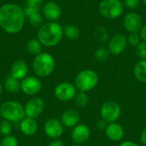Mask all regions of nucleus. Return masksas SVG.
Returning a JSON list of instances; mask_svg holds the SVG:
<instances>
[{
	"label": "nucleus",
	"mask_w": 146,
	"mask_h": 146,
	"mask_svg": "<svg viewBox=\"0 0 146 146\" xmlns=\"http://www.w3.org/2000/svg\"><path fill=\"white\" fill-rule=\"evenodd\" d=\"M26 16L23 8L15 3H6L0 7V27L6 33H20L25 23Z\"/></svg>",
	"instance_id": "f257e3e1"
},
{
	"label": "nucleus",
	"mask_w": 146,
	"mask_h": 146,
	"mask_svg": "<svg viewBox=\"0 0 146 146\" xmlns=\"http://www.w3.org/2000/svg\"><path fill=\"white\" fill-rule=\"evenodd\" d=\"M63 36V28L56 21H50L39 27L37 38L44 46L53 47L60 43Z\"/></svg>",
	"instance_id": "f03ea898"
},
{
	"label": "nucleus",
	"mask_w": 146,
	"mask_h": 146,
	"mask_svg": "<svg viewBox=\"0 0 146 146\" xmlns=\"http://www.w3.org/2000/svg\"><path fill=\"white\" fill-rule=\"evenodd\" d=\"M56 67V62L54 57L47 52H41L35 56L33 62V68L35 74L38 77L50 76Z\"/></svg>",
	"instance_id": "7ed1b4c3"
},
{
	"label": "nucleus",
	"mask_w": 146,
	"mask_h": 146,
	"mask_svg": "<svg viewBox=\"0 0 146 146\" xmlns=\"http://www.w3.org/2000/svg\"><path fill=\"white\" fill-rule=\"evenodd\" d=\"M0 115L10 122H20L26 117L24 106L17 101H5L0 105Z\"/></svg>",
	"instance_id": "20e7f679"
},
{
	"label": "nucleus",
	"mask_w": 146,
	"mask_h": 146,
	"mask_svg": "<svg viewBox=\"0 0 146 146\" xmlns=\"http://www.w3.org/2000/svg\"><path fill=\"white\" fill-rule=\"evenodd\" d=\"M98 83V74L92 69H84L75 77L74 86L80 92H86L94 89Z\"/></svg>",
	"instance_id": "39448f33"
},
{
	"label": "nucleus",
	"mask_w": 146,
	"mask_h": 146,
	"mask_svg": "<svg viewBox=\"0 0 146 146\" xmlns=\"http://www.w3.org/2000/svg\"><path fill=\"white\" fill-rule=\"evenodd\" d=\"M98 9L104 17L115 19L122 15L124 6L121 0H102L99 3Z\"/></svg>",
	"instance_id": "423d86ee"
},
{
	"label": "nucleus",
	"mask_w": 146,
	"mask_h": 146,
	"mask_svg": "<svg viewBox=\"0 0 146 146\" xmlns=\"http://www.w3.org/2000/svg\"><path fill=\"white\" fill-rule=\"evenodd\" d=\"M121 114V109L120 104L112 100L104 103L100 110L101 118L105 120L108 123L115 122L120 118Z\"/></svg>",
	"instance_id": "0eeeda50"
},
{
	"label": "nucleus",
	"mask_w": 146,
	"mask_h": 146,
	"mask_svg": "<svg viewBox=\"0 0 146 146\" xmlns=\"http://www.w3.org/2000/svg\"><path fill=\"white\" fill-rule=\"evenodd\" d=\"M76 87L70 82L59 83L54 90L55 97L62 102H69L76 95Z\"/></svg>",
	"instance_id": "6e6552de"
},
{
	"label": "nucleus",
	"mask_w": 146,
	"mask_h": 146,
	"mask_svg": "<svg viewBox=\"0 0 146 146\" xmlns=\"http://www.w3.org/2000/svg\"><path fill=\"white\" fill-rule=\"evenodd\" d=\"M44 101L39 97H33L30 98L24 105L25 115L30 118L38 117L44 110Z\"/></svg>",
	"instance_id": "1a4fd4ad"
},
{
	"label": "nucleus",
	"mask_w": 146,
	"mask_h": 146,
	"mask_svg": "<svg viewBox=\"0 0 146 146\" xmlns=\"http://www.w3.org/2000/svg\"><path fill=\"white\" fill-rule=\"evenodd\" d=\"M63 127L64 126L60 120L56 118H50L44 122V132L50 139H57L63 133Z\"/></svg>",
	"instance_id": "9d476101"
},
{
	"label": "nucleus",
	"mask_w": 146,
	"mask_h": 146,
	"mask_svg": "<svg viewBox=\"0 0 146 146\" xmlns=\"http://www.w3.org/2000/svg\"><path fill=\"white\" fill-rule=\"evenodd\" d=\"M42 89L41 80L34 76H27L21 82V90L28 96L38 94Z\"/></svg>",
	"instance_id": "9b49d317"
},
{
	"label": "nucleus",
	"mask_w": 146,
	"mask_h": 146,
	"mask_svg": "<svg viewBox=\"0 0 146 146\" xmlns=\"http://www.w3.org/2000/svg\"><path fill=\"white\" fill-rule=\"evenodd\" d=\"M91 136L90 128L86 124H78L73 127L71 138L76 145H83L87 142Z\"/></svg>",
	"instance_id": "f8f14e48"
},
{
	"label": "nucleus",
	"mask_w": 146,
	"mask_h": 146,
	"mask_svg": "<svg viewBox=\"0 0 146 146\" xmlns=\"http://www.w3.org/2000/svg\"><path fill=\"white\" fill-rule=\"evenodd\" d=\"M127 45V39L122 34H115L114 35L109 43V51L110 54L117 56L122 53Z\"/></svg>",
	"instance_id": "ddd939ff"
},
{
	"label": "nucleus",
	"mask_w": 146,
	"mask_h": 146,
	"mask_svg": "<svg viewBox=\"0 0 146 146\" xmlns=\"http://www.w3.org/2000/svg\"><path fill=\"white\" fill-rule=\"evenodd\" d=\"M123 25L125 29L130 33H138L143 27L141 16L137 13H128L124 17Z\"/></svg>",
	"instance_id": "4468645a"
},
{
	"label": "nucleus",
	"mask_w": 146,
	"mask_h": 146,
	"mask_svg": "<svg viewBox=\"0 0 146 146\" xmlns=\"http://www.w3.org/2000/svg\"><path fill=\"white\" fill-rule=\"evenodd\" d=\"M42 12L44 16L50 21H57L62 15V9L60 6L53 1H49L45 3L43 6Z\"/></svg>",
	"instance_id": "2eb2a0df"
},
{
	"label": "nucleus",
	"mask_w": 146,
	"mask_h": 146,
	"mask_svg": "<svg viewBox=\"0 0 146 146\" xmlns=\"http://www.w3.org/2000/svg\"><path fill=\"white\" fill-rule=\"evenodd\" d=\"M80 115L77 110L69 109L65 110L61 117V121L62 125L66 127L71 128L74 127L78 124H80Z\"/></svg>",
	"instance_id": "dca6fc26"
},
{
	"label": "nucleus",
	"mask_w": 146,
	"mask_h": 146,
	"mask_svg": "<svg viewBox=\"0 0 146 146\" xmlns=\"http://www.w3.org/2000/svg\"><path fill=\"white\" fill-rule=\"evenodd\" d=\"M104 131L106 137L113 142H118L124 137V129L121 125L116 121L109 123Z\"/></svg>",
	"instance_id": "f3484780"
},
{
	"label": "nucleus",
	"mask_w": 146,
	"mask_h": 146,
	"mask_svg": "<svg viewBox=\"0 0 146 146\" xmlns=\"http://www.w3.org/2000/svg\"><path fill=\"white\" fill-rule=\"evenodd\" d=\"M24 13L28 22L33 27H38L42 24V16L39 11V8H34L31 6H26L24 9Z\"/></svg>",
	"instance_id": "a211bd4d"
},
{
	"label": "nucleus",
	"mask_w": 146,
	"mask_h": 146,
	"mask_svg": "<svg viewBox=\"0 0 146 146\" xmlns=\"http://www.w3.org/2000/svg\"><path fill=\"white\" fill-rule=\"evenodd\" d=\"M20 129L24 135L33 136L37 133L38 125L35 119L26 116L20 121Z\"/></svg>",
	"instance_id": "6ab92c4d"
},
{
	"label": "nucleus",
	"mask_w": 146,
	"mask_h": 146,
	"mask_svg": "<svg viewBox=\"0 0 146 146\" xmlns=\"http://www.w3.org/2000/svg\"><path fill=\"white\" fill-rule=\"evenodd\" d=\"M28 73V67L25 61L17 60L15 61L10 68V75L17 80H23L27 77Z\"/></svg>",
	"instance_id": "aec40b11"
},
{
	"label": "nucleus",
	"mask_w": 146,
	"mask_h": 146,
	"mask_svg": "<svg viewBox=\"0 0 146 146\" xmlns=\"http://www.w3.org/2000/svg\"><path fill=\"white\" fill-rule=\"evenodd\" d=\"M3 88L8 93L15 94L21 90V82L19 80L15 79L12 75L9 74L4 80Z\"/></svg>",
	"instance_id": "412c9836"
},
{
	"label": "nucleus",
	"mask_w": 146,
	"mask_h": 146,
	"mask_svg": "<svg viewBox=\"0 0 146 146\" xmlns=\"http://www.w3.org/2000/svg\"><path fill=\"white\" fill-rule=\"evenodd\" d=\"M133 73L139 81L146 83V59H143L136 63Z\"/></svg>",
	"instance_id": "4be33fe9"
},
{
	"label": "nucleus",
	"mask_w": 146,
	"mask_h": 146,
	"mask_svg": "<svg viewBox=\"0 0 146 146\" xmlns=\"http://www.w3.org/2000/svg\"><path fill=\"white\" fill-rule=\"evenodd\" d=\"M27 50L30 55L38 56L41 53L42 50V44L37 38H31L27 43Z\"/></svg>",
	"instance_id": "5701e85b"
},
{
	"label": "nucleus",
	"mask_w": 146,
	"mask_h": 146,
	"mask_svg": "<svg viewBox=\"0 0 146 146\" xmlns=\"http://www.w3.org/2000/svg\"><path fill=\"white\" fill-rule=\"evenodd\" d=\"M63 35L69 40H76L80 36V30L74 24H67L63 28Z\"/></svg>",
	"instance_id": "b1692460"
},
{
	"label": "nucleus",
	"mask_w": 146,
	"mask_h": 146,
	"mask_svg": "<svg viewBox=\"0 0 146 146\" xmlns=\"http://www.w3.org/2000/svg\"><path fill=\"white\" fill-rule=\"evenodd\" d=\"M74 99V103L76 106L79 108H85L89 103L88 95L86 94V92H80L76 93Z\"/></svg>",
	"instance_id": "393cba45"
},
{
	"label": "nucleus",
	"mask_w": 146,
	"mask_h": 146,
	"mask_svg": "<svg viewBox=\"0 0 146 146\" xmlns=\"http://www.w3.org/2000/svg\"><path fill=\"white\" fill-rule=\"evenodd\" d=\"M12 132V124L10 121L3 120L0 122V133L3 136L10 135Z\"/></svg>",
	"instance_id": "a878e982"
},
{
	"label": "nucleus",
	"mask_w": 146,
	"mask_h": 146,
	"mask_svg": "<svg viewBox=\"0 0 146 146\" xmlns=\"http://www.w3.org/2000/svg\"><path fill=\"white\" fill-rule=\"evenodd\" d=\"M0 146H19L17 139L13 135L4 136L0 142Z\"/></svg>",
	"instance_id": "bb28decb"
},
{
	"label": "nucleus",
	"mask_w": 146,
	"mask_h": 146,
	"mask_svg": "<svg viewBox=\"0 0 146 146\" xmlns=\"http://www.w3.org/2000/svg\"><path fill=\"white\" fill-rule=\"evenodd\" d=\"M95 59L99 62H104L109 58L110 51L104 48H99L95 51Z\"/></svg>",
	"instance_id": "cd10ccee"
},
{
	"label": "nucleus",
	"mask_w": 146,
	"mask_h": 146,
	"mask_svg": "<svg viewBox=\"0 0 146 146\" xmlns=\"http://www.w3.org/2000/svg\"><path fill=\"white\" fill-rule=\"evenodd\" d=\"M135 52L139 57H140L142 60L146 59V42H140L135 49Z\"/></svg>",
	"instance_id": "c85d7f7f"
},
{
	"label": "nucleus",
	"mask_w": 146,
	"mask_h": 146,
	"mask_svg": "<svg viewBox=\"0 0 146 146\" xmlns=\"http://www.w3.org/2000/svg\"><path fill=\"white\" fill-rule=\"evenodd\" d=\"M127 41L131 45L137 46L140 43V37L138 34V33H130Z\"/></svg>",
	"instance_id": "c756f323"
},
{
	"label": "nucleus",
	"mask_w": 146,
	"mask_h": 146,
	"mask_svg": "<svg viewBox=\"0 0 146 146\" xmlns=\"http://www.w3.org/2000/svg\"><path fill=\"white\" fill-rule=\"evenodd\" d=\"M140 3V0H124L125 5L129 9H136Z\"/></svg>",
	"instance_id": "7c9ffc66"
},
{
	"label": "nucleus",
	"mask_w": 146,
	"mask_h": 146,
	"mask_svg": "<svg viewBox=\"0 0 146 146\" xmlns=\"http://www.w3.org/2000/svg\"><path fill=\"white\" fill-rule=\"evenodd\" d=\"M43 2L44 0H26V3L27 6H31L34 8H39L42 5Z\"/></svg>",
	"instance_id": "2f4dec72"
},
{
	"label": "nucleus",
	"mask_w": 146,
	"mask_h": 146,
	"mask_svg": "<svg viewBox=\"0 0 146 146\" xmlns=\"http://www.w3.org/2000/svg\"><path fill=\"white\" fill-rule=\"evenodd\" d=\"M108 124H109V123H108L105 120H104V119L101 118V119L98 121L97 127H98V128L100 129V130H105V128L107 127Z\"/></svg>",
	"instance_id": "473e14b6"
},
{
	"label": "nucleus",
	"mask_w": 146,
	"mask_h": 146,
	"mask_svg": "<svg viewBox=\"0 0 146 146\" xmlns=\"http://www.w3.org/2000/svg\"><path fill=\"white\" fill-rule=\"evenodd\" d=\"M48 146H66L65 145V144H64V142L63 141H62V140H60V139H54L53 141H51L50 144H49V145Z\"/></svg>",
	"instance_id": "72a5a7b5"
},
{
	"label": "nucleus",
	"mask_w": 146,
	"mask_h": 146,
	"mask_svg": "<svg viewBox=\"0 0 146 146\" xmlns=\"http://www.w3.org/2000/svg\"><path fill=\"white\" fill-rule=\"evenodd\" d=\"M140 38L146 42V24L145 26L142 27L141 30H140Z\"/></svg>",
	"instance_id": "f704fd0d"
},
{
	"label": "nucleus",
	"mask_w": 146,
	"mask_h": 146,
	"mask_svg": "<svg viewBox=\"0 0 146 146\" xmlns=\"http://www.w3.org/2000/svg\"><path fill=\"white\" fill-rule=\"evenodd\" d=\"M140 140H141L142 144L146 146V127L142 131V133L140 134Z\"/></svg>",
	"instance_id": "c9c22d12"
},
{
	"label": "nucleus",
	"mask_w": 146,
	"mask_h": 146,
	"mask_svg": "<svg viewBox=\"0 0 146 146\" xmlns=\"http://www.w3.org/2000/svg\"><path fill=\"white\" fill-rule=\"evenodd\" d=\"M120 146H139L136 143L133 142V141H124L122 142Z\"/></svg>",
	"instance_id": "e433bc0d"
},
{
	"label": "nucleus",
	"mask_w": 146,
	"mask_h": 146,
	"mask_svg": "<svg viewBox=\"0 0 146 146\" xmlns=\"http://www.w3.org/2000/svg\"><path fill=\"white\" fill-rule=\"evenodd\" d=\"M3 86L2 83L0 82V96H1V94H2V92H3Z\"/></svg>",
	"instance_id": "4c0bfd02"
},
{
	"label": "nucleus",
	"mask_w": 146,
	"mask_h": 146,
	"mask_svg": "<svg viewBox=\"0 0 146 146\" xmlns=\"http://www.w3.org/2000/svg\"><path fill=\"white\" fill-rule=\"evenodd\" d=\"M73 146H83L82 145H73Z\"/></svg>",
	"instance_id": "58836bf2"
},
{
	"label": "nucleus",
	"mask_w": 146,
	"mask_h": 146,
	"mask_svg": "<svg viewBox=\"0 0 146 146\" xmlns=\"http://www.w3.org/2000/svg\"><path fill=\"white\" fill-rule=\"evenodd\" d=\"M144 3H145V5L146 6V0H144Z\"/></svg>",
	"instance_id": "ea45409f"
}]
</instances>
